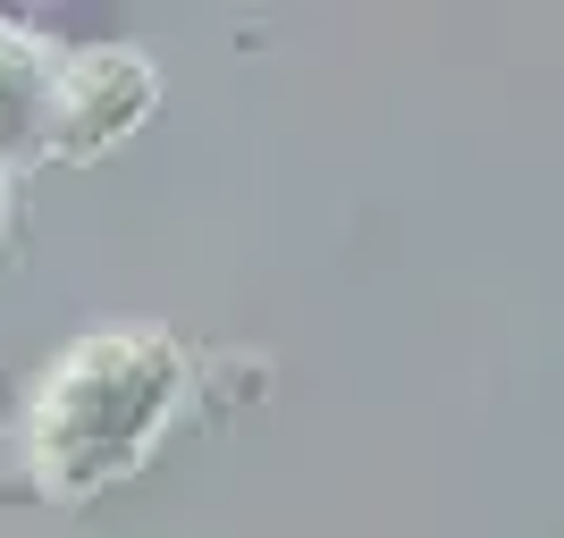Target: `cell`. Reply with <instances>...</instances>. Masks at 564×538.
Masks as SVG:
<instances>
[{
  "label": "cell",
  "mask_w": 564,
  "mask_h": 538,
  "mask_svg": "<svg viewBox=\"0 0 564 538\" xmlns=\"http://www.w3.org/2000/svg\"><path fill=\"white\" fill-rule=\"evenodd\" d=\"M161 110V68L135 43H76L59 51L51 85V161H101L152 127Z\"/></svg>",
  "instance_id": "7a4b0ae2"
},
{
  "label": "cell",
  "mask_w": 564,
  "mask_h": 538,
  "mask_svg": "<svg viewBox=\"0 0 564 538\" xmlns=\"http://www.w3.org/2000/svg\"><path fill=\"white\" fill-rule=\"evenodd\" d=\"M186 345L169 328L118 320L85 328L51 353V371L34 378L18 421V454L34 471V488L51 505H85L101 488H127L152 454H161L169 421L186 413Z\"/></svg>",
  "instance_id": "6da1fadb"
},
{
  "label": "cell",
  "mask_w": 564,
  "mask_h": 538,
  "mask_svg": "<svg viewBox=\"0 0 564 538\" xmlns=\"http://www.w3.org/2000/svg\"><path fill=\"white\" fill-rule=\"evenodd\" d=\"M9 235H18V186L0 177V253H9Z\"/></svg>",
  "instance_id": "277c9868"
},
{
  "label": "cell",
  "mask_w": 564,
  "mask_h": 538,
  "mask_svg": "<svg viewBox=\"0 0 564 538\" xmlns=\"http://www.w3.org/2000/svg\"><path fill=\"white\" fill-rule=\"evenodd\" d=\"M51 85H59V43L0 25V177L51 161Z\"/></svg>",
  "instance_id": "3957f363"
}]
</instances>
